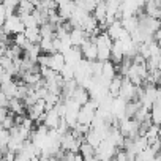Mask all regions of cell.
<instances>
[{"label":"cell","instance_id":"cell-1","mask_svg":"<svg viewBox=\"0 0 161 161\" xmlns=\"http://www.w3.org/2000/svg\"><path fill=\"white\" fill-rule=\"evenodd\" d=\"M98 104L92 100H89L86 104H82L79 108V112H77V119L76 122L77 123H82V125H90V122L93 120L95 117V111H97Z\"/></svg>","mask_w":161,"mask_h":161},{"label":"cell","instance_id":"cell-2","mask_svg":"<svg viewBox=\"0 0 161 161\" xmlns=\"http://www.w3.org/2000/svg\"><path fill=\"white\" fill-rule=\"evenodd\" d=\"M3 32L10 36V35H16V33H24V24L21 22V19L18 18V14H11V16H7L3 25H2Z\"/></svg>","mask_w":161,"mask_h":161},{"label":"cell","instance_id":"cell-3","mask_svg":"<svg viewBox=\"0 0 161 161\" xmlns=\"http://www.w3.org/2000/svg\"><path fill=\"white\" fill-rule=\"evenodd\" d=\"M82 142L80 139H76L69 131L62 134L60 136V148L63 152H73V153H77L79 152V144Z\"/></svg>","mask_w":161,"mask_h":161},{"label":"cell","instance_id":"cell-4","mask_svg":"<svg viewBox=\"0 0 161 161\" xmlns=\"http://www.w3.org/2000/svg\"><path fill=\"white\" fill-rule=\"evenodd\" d=\"M136 87H137V86L131 84L126 77L122 79V86H120V93H119V97L123 98L125 101H139V100L136 98Z\"/></svg>","mask_w":161,"mask_h":161},{"label":"cell","instance_id":"cell-5","mask_svg":"<svg viewBox=\"0 0 161 161\" xmlns=\"http://www.w3.org/2000/svg\"><path fill=\"white\" fill-rule=\"evenodd\" d=\"M79 49H80V54H82V58H86V60H97V52H98V47H97V44L95 43H92L89 38H86L84 41H82V44L79 46Z\"/></svg>","mask_w":161,"mask_h":161},{"label":"cell","instance_id":"cell-6","mask_svg":"<svg viewBox=\"0 0 161 161\" xmlns=\"http://www.w3.org/2000/svg\"><path fill=\"white\" fill-rule=\"evenodd\" d=\"M63 58H65V65L76 66L80 60H82V54H80V49H79V47L71 46V47H68V49L63 52Z\"/></svg>","mask_w":161,"mask_h":161},{"label":"cell","instance_id":"cell-7","mask_svg":"<svg viewBox=\"0 0 161 161\" xmlns=\"http://www.w3.org/2000/svg\"><path fill=\"white\" fill-rule=\"evenodd\" d=\"M58 122H60V115L55 112V109H54V108L44 112L43 125H44L47 130H57V126H58Z\"/></svg>","mask_w":161,"mask_h":161},{"label":"cell","instance_id":"cell-8","mask_svg":"<svg viewBox=\"0 0 161 161\" xmlns=\"http://www.w3.org/2000/svg\"><path fill=\"white\" fill-rule=\"evenodd\" d=\"M27 111H29V119H32L33 122H38V120H40V117L46 112L44 100H38L35 104L29 106V108H27Z\"/></svg>","mask_w":161,"mask_h":161},{"label":"cell","instance_id":"cell-9","mask_svg":"<svg viewBox=\"0 0 161 161\" xmlns=\"http://www.w3.org/2000/svg\"><path fill=\"white\" fill-rule=\"evenodd\" d=\"M63 66H65V58H63V54L62 52L49 54V65H47V68H51L55 73H60Z\"/></svg>","mask_w":161,"mask_h":161},{"label":"cell","instance_id":"cell-10","mask_svg":"<svg viewBox=\"0 0 161 161\" xmlns=\"http://www.w3.org/2000/svg\"><path fill=\"white\" fill-rule=\"evenodd\" d=\"M73 101H76L79 106H82V104H86L89 100H90V97H89V90L87 89H84V87H80V86H77L74 90H73V93H71V97H69Z\"/></svg>","mask_w":161,"mask_h":161},{"label":"cell","instance_id":"cell-11","mask_svg":"<svg viewBox=\"0 0 161 161\" xmlns=\"http://www.w3.org/2000/svg\"><path fill=\"white\" fill-rule=\"evenodd\" d=\"M86 38H89V33H86L84 30H80V29H71V30H69V41H71V46L79 47Z\"/></svg>","mask_w":161,"mask_h":161},{"label":"cell","instance_id":"cell-12","mask_svg":"<svg viewBox=\"0 0 161 161\" xmlns=\"http://www.w3.org/2000/svg\"><path fill=\"white\" fill-rule=\"evenodd\" d=\"M122 76L120 74H115L112 79H111V82H109V87H108V95L111 98H117L119 93H120V86H122Z\"/></svg>","mask_w":161,"mask_h":161},{"label":"cell","instance_id":"cell-13","mask_svg":"<svg viewBox=\"0 0 161 161\" xmlns=\"http://www.w3.org/2000/svg\"><path fill=\"white\" fill-rule=\"evenodd\" d=\"M92 13H93V18H95V21L98 24L106 22V3H104V0H100Z\"/></svg>","mask_w":161,"mask_h":161},{"label":"cell","instance_id":"cell-14","mask_svg":"<svg viewBox=\"0 0 161 161\" xmlns=\"http://www.w3.org/2000/svg\"><path fill=\"white\" fill-rule=\"evenodd\" d=\"M122 32H123V27H122V22H120V21L111 22V24L108 25V30H106V33L109 35V38H111L112 41L119 40V36H120Z\"/></svg>","mask_w":161,"mask_h":161},{"label":"cell","instance_id":"cell-15","mask_svg":"<svg viewBox=\"0 0 161 161\" xmlns=\"http://www.w3.org/2000/svg\"><path fill=\"white\" fill-rule=\"evenodd\" d=\"M148 115H150V120H152L153 125H159V122H161V101L159 100H156L152 104V108L148 111Z\"/></svg>","mask_w":161,"mask_h":161},{"label":"cell","instance_id":"cell-16","mask_svg":"<svg viewBox=\"0 0 161 161\" xmlns=\"http://www.w3.org/2000/svg\"><path fill=\"white\" fill-rule=\"evenodd\" d=\"M144 137H145V141H147V145H152L155 141H158L159 139V128H158V125H150L148 128H147V131L144 133Z\"/></svg>","mask_w":161,"mask_h":161},{"label":"cell","instance_id":"cell-17","mask_svg":"<svg viewBox=\"0 0 161 161\" xmlns=\"http://www.w3.org/2000/svg\"><path fill=\"white\" fill-rule=\"evenodd\" d=\"M117 74V69H115V65L111 62V60H106L103 62V68H101V77L111 80L114 76Z\"/></svg>","mask_w":161,"mask_h":161},{"label":"cell","instance_id":"cell-18","mask_svg":"<svg viewBox=\"0 0 161 161\" xmlns=\"http://www.w3.org/2000/svg\"><path fill=\"white\" fill-rule=\"evenodd\" d=\"M8 111H10L11 114H14V115H24L25 108H24V104H22L21 100H18V98H10Z\"/></svg>","mask_w":161,"mask_h":161},{"label":"cell","instance_id":"cell-19","mask_svg":"<svg viewBox=\"0 0 161 161\" xmlns=\"http://www.w3.org/2000/svg\"><path fill=\"white\" fill-rule=\"evenodd\" d=\"M0 90H2L8 98H14V97H16V92H18V82L11 79L10 82L0 84Z\"/></svg>","mask_w":161,"mask_h":161},{"label":"cell","instance_id":"cell-20","mask_svg":"<svg viewBox=\"0 0 161 161\" xmlns=\"http://www.w3.org/2000/svg\"><path fill=\"white\" fill-rule=\"evenodd\" d=\"M24 36L29 43H33V44H38L41 41V35H40V29L38 27H33V29H24Z\"/></svg>","mask_w":161,"mask_h":161},{"label":"cell","instance_id":"cell-21","mask_svg":"<svg viewBox=\"0 0 161 161\" xmlns=\"http://www.w3.org/2000/svg\"><path fill=\"white\" fill-rule=\"evenodd\" d=\"M98 2H100V0H76L74 5L79 7V8H82V10L87 11V13H92V11L95 10V7H97Z\"/></svg>","mask_w":161,"mask_h":161},{"label":"cell","instance_id":"cell-22","mask_svg":"<svg viewBox=\"0 0 161 161\" xmlns=\"http://www.w3.org/2000/svg\"><path fill=\"white\" fill-rule=\"evenodd\" d=\"M38 29H40V35H41V38H49V40H52V38H54V33H55V25H52V24L46 22V24L40 25Z\"/></svg>","mask_w":161,"mask_h":161},{"label":"cell","instance_id":"cell-23","mask_svg":"<svg viewBox=\"0 0 161 161\" xmlns=\"http://www.w3.org/2000/svg\"><path fill=\"white\" fill-rule=\"evenodd\" d=\"M84 141H86L87 144H90V145L97 150V148H98V145H100V142H101L103 139H101V137H100V136L93 131V130H90V131L84 136Z\"/></svg>","mask_w":161,"mask_h":161},{"label":"cell","instance_id":"cell-24","mask_svg":"<svg viewBox=\"0 0 161 161\" xmlns=\"http://www.w3.org/2000/svg\"><path fill=\"white\" fill-rule=\"evenodd\" d=\"M18 14H21V13H25V14H30L33 10H35V7L29 2V0H19V3H18Z\"/></svg>","mask_w":161,"mask_h":161},{"label":"cell","instance_id":"cell-25","mask_svg":"<svg viewBox=\"0 0 161 161\" xmlns=\"http://www.w3.org/2000/svg\"><path fill=\"white\" fill-rule=\"evenodd\" d=\"M41 54H54V47H52V40L49 38H41V41L38 43Z\"/></svg>","mask_w":161,"mask_h":161},{"label":"cell","instance_id":"cell-26","mask_svg":"<svg viewBox=\"0 0 161 161\" xmlns=\"http://www.w3.org/2000/svg\"><path fill=\"white\" fill-rule=\"evenodd\" d=\"M79 153L82 155L84 158H87V156H93L95 155V148L90 145V144H87L86 141H82L79 144Z\"/></svg>","mask_w":161,"mask_h":161},{"label":"cell","instance_id":"cell-27","mask_svg":"<svg viewBox=\"0 0 161 161\" xmlns=\"http://www.w3.org/2000/svg\"><path fill=\"white\" fill-rule=\"evenodd\" d=\"M97 47H98L97 60H100V62L109 60V57H111V47H108V46H97Z\"/></svg>","mask_w":161,"mask_h":161},{"label":"cell","instance_id":"cell-28","mask_svg":"<svg viewBox=\"0 0 161 161\" xmlns=\"http://www.w3.org/2000/svg\"><path fill=\"white\" fill-rule=\"evenodd\" d=\"M0 125H2V128L3 130H10V128H13L14 126V114H11L10 111H8V114L5 115V119L0 122Z\"/></svg>","mask_w":161,"mask_h":161},{"label":"cell","instance_id":"cell-29","mask_svg":"<svg viewBox=\"0 0 161 161\" xmlns=\"http://www.w3.org/2000/svg\"><path fill=\"white\" fill-rule=\"evenodd\" d=\"M13 44H16V46H19L21 49H24V47L29 44V41L25 40L24 33H16V35H14V38H13Z\"/></svg>","mask_w":161,"mask_h":161},{"label":"cell","instance_id":"cell-30","mask_svg":"<svg viewBox=\"0 0 161 161\" xmlns=\"http://www.w3.org/2000/svg\"><path fill=\"white\" fill-rule=\"evenodd\" d=\"M10 141V131L8 130H3V128H0V145L2 147H7Z\"/></svg>","mask_w":161,"mask_h":161},{"label":"cell","instance_id":"cell-31","mask_svg":"<svg viewBox=\"0 0 161 161\" xmlns=\"http://www.w3.org/2000/svg\"><path fill=\"white\" fill-rule=\"evenodd\" d=\"M114 161H128V158H126V153H125V150H117L115 152V155H114V158H112Z\"/></svg>","mask_w":161,"mask_h":161},{"label":"cell","instance_id":"cell-32","mask_svg":"<svg viewBox=\"0 0 161 161\" xmlns=\"http://www.w3.org/2000/svg\"><path fill=\"white\" fill-rule=\"evenodd\" d=\"M8 103H10V98L0 90V108H5V109H8Z\"/></svg>","mask_w":161,"mask_h":161},{"label":"cell","instance_id":"cell-33","mask_svg":"<svg viewBox=\"0 0 161 161\" xmlns=\"http://www.w3.org/2000/svg\"><path fill=\"white\" fill-rule=\"evenodd\" d=\"M14 161H30V156L25 155L24 152H18L14 155Z\"/></svg>","mask_w":161,"mask_h":161},{"label":"cell","instance_id":"cell-34","mask_svg":"<svg viewBox=\"0 0 161 161\" xmlns=\"http://www.w3.org/2000/svg\"><path fill=\"white\" fill-rule=\"evenodd\" d=\"M73 161H84V156L80 155L79 152H77V153H74V158H73Z\"/></svg>","mask_w":161,"mask_h":161},{"label":"cell","instance_id":"cell-35","mask_svg":"<svg viewBox=\"0 0 161 161\" xmlns=\"http://www.w3.org/2000/svg\"><path fill=\"white\" fill-rule=\"evenodd\" d=\"M84 161H100V159L93 155V156H87V158H84Z\"/></svg>","mask_w":161,"mask_h":161},{"label":"cell","instance_id":"cell-36","mask_svg":"<svg viewBox=\"0 0 161 161\" xmlns=\"http://www.w3.org/2000/svg\"><path fill=\"white\" fill-rule=\"evenodd\" d=\"M40 161H54L52 156H40Z\"/></svg>","mask_w":161,"mask_h":161},{"label":"cell","instance_id":"cell-37","mask_svg":"<svg viewBox=\"0 0 161 161\" xmlns=\"http://www.w3.org/2000/svg\"><path fill=\"white\" fill-rule=\"evenodd\" d=\"M2 2H3V0H0V3H2Z\"/></svg>","mask_w":161,"mask_h":161},{"label":"cell","instance_id":"cell-38","mask_svg":"<svg viewBox=\"0 0 161 161\" xmlns=\"http://www.w3.org/2000/svg\"><path fill=\"white\" fill-rule=\"evenodd\" d=\"M71 2H76V0H71Z\"/></svg>","mask_w":161,"mask_h":161}]
</instances>
